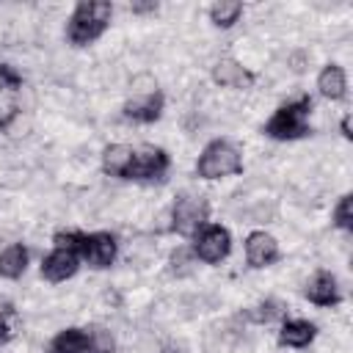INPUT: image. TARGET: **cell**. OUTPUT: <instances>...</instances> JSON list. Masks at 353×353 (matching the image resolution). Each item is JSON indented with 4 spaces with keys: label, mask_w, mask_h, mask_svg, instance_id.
I'll return each mask as SVG.
<instances>
[{
    "label": "cell",
    "mask_w": 353,
    "mask_h": 353,
    "mask_svg": "<svg viewBox=\"0 0 353 353\" xmlns=\"http://www.w3.org/2000/svg\"><path fill=\"white\" fill-rule=\"evenodd\" d=\"M312 97L309 94H301L295 99H287L284 105H279L273 110V116L262 124V132L273 141H301L306 135H312V127H309V116H312Z\"/></svg>",
    "instance_id": "6da1fadb"
},
{
    "label": "cell",
    "mask_w": 353,
    "mask_h": 353,
    "mask_svg": "<svg viewBox=\"0 0 353 353\" xmlns=\"http://www.w3.org/2000/svg\"><path fill=\"white\" fill-rule=\"evenodd\" d=\"M113 17V3L108 0H80L74 11L69 14L66 22V39L74 47H88L94 44L110 25Z\"/></svg>",
    "instance_id": "7a4b0ae2"
},
{
    "label": "cell",
    "mask_w": 353,
    "mask_h": 353,
    "mask_svg": "<svg viewBox=\"0 0 353 353\" xmlns=\"http://www.w3.org/2000/svg\"><path fill=\"white\" fill-rule=\"evenodd\" d=\"M44 353H116V336L99 323H91L85 328L69 325L50 339Z\"/></svg>",
    "instance_id": "3957f363"
},
{
    "label": "cell",
    "mask_w": 353,
    "mask_h": 353,
    "mask_svg": "<svg viewBox=\"0 0 353 353\" xmlns=\"http://www.w3.org/2000/svg\"><path fill=\"white\" fill-rule=\"evenodd\" d=\"M237 174H243V154L232 141L215 138L201 149V154L196 160L199 179L212 182V179H226V176H237Z\"/></svg>",
    "instance_id": "277c9868"
},
{
    "label": "cell",
    "mask_w": 353,
    "mask_h": 353,
    "mask_svg": "<svg viewBox=\"0 0 353 353\" xmlns=\"http://www.w3.org/2000/svg\"><path fill=\"white\" fill-rule=\"evenodd\" d=\"M207 223H210V201L196 193H176L171 204V232L193 240V234Z\"/></svg>",
    "instance_id": "5b68a950"
},
{
    "label": "cell",
    "mask_w": 353,
    "mask_h": 353,
    "mask_svg": "<svg viewBox=\"0 0 353 353\" xmlns=\"http://www.w3.org/2000/svg\"><path fill=\"white\" fill-rule=\"evenodd\" d=\"M190 251L204 265H221L232 254V232L221 223H207L190 240Z\"/></svg>",
    "instance_id": "8992f818"
},
{
    "label": "cell",
    "mask_w": 353,
    "mask_h": 353,
    "mask_svg": "<svg viewBox=\"0 0 353 353\" xmlns=\"http://www.w3.org/2000/svg\"><path fill=\"white\" fill-rule=\"evenodd\" d=\"M168 168H171V157L163 146L141 143V146H135V160H132V168H130L127 179H132V182H163Z\"/></svg>",
    "instance_id": "52a82bcc"
},
{
    "label": "cell",
    "mask_w": 353,
    "mask_h": 353,
    "mask_svg": "<svg viewBox=\"0 0 353 353\" xmlns=\"http://www.w3.org/2000/svg\"><path fill=\"white\" fill-rule=\"evenodd\" d=\"M165 110V97L160 88H152V91H135L124 105H121V116L127 121H135V124H154L160 121Z\"/></svg>",
    "instance_id": "ba28073f"
},
{
    "label": "cell",
    "mask_w": 353,
    "mask_h": 353,
    "mask_svg": "<svg viewBox=\"0 0 353 353\" xmlns=\"http://www.w3.org/2000/svg\"><path fill=\"white\" fill-rule=\"evenodd\" d=\"M116 256H119V240H116V234H110V232H85L80 259L88 268L105 270V268H110L116 262Z\"/></svg>",
    "instance_id": "9c48e42d"
},
{
    "label": "cell",
    "mask_w": 353,
    "mask_h": 353,
    "mask_svg": "<svg viewBox=\"0 0 353 353\" xmlns=\"http://www.w3.org/2000/svg\"><path fill=\"white\" fill-rule=\"evenodd\" d=\"M243 248H245V262H248L251 268H256V270H259V268H270V265H276V262L281 259L279 240H276L270 232H265V229L248 232Z\"/></svg>",
    "instance_id": "30bf717a"
},
{
    "label": "cell",
    "mask_w": 353,
    "mask_h": 353,
    "mask_svg": "<svg viewBox=\"0 0 353 353\" xmlns=\"http://www.w3.org/2000/svg\"><path fill=\"white\" fill-rule=\"evenodd\" d=\"M83 259L74 254V251H66V248H52L50 254H44L41 265H39V273L44 281L50 284H61L66 279H72L77 270H80Z\"/></svg>",
    "instance_id": "8fae6325"
},
{
    "label": "cell",
    "mask_w": 353,
    "mask_h": 353,
    "mask_svg": "<svg viewBox=\"0 0 353 353\" xmlns=\"http://www.w3.org/2000/svg\"><path fill=\"white\" fill-rule=\"evenodd\" d=\"M210 74H212V83H215V85H221V88H234V91H248V88H254V83H256V74H254L248 66H243L240 61H234V58H221V61H215Z\"/></svg>",
    "instance_id": "7c38bea8"
},
{
    "label": "cell",
    "mask_w": 353,
    "mask_h": 353,
    "mask_svg": "<svg viewBox=\"0 0 353 353\" xmlns=\"http://www.w3.org/2000/svg\"><path fill=\"white\" fill-rule=\"evenodd\" d=\"M303 295H306V301H309V303L323 306V309L336 306V303L342 301L339 281H336V276H334L331 270H314V273L309 276L306 287H303Z\"/></svg>",
    "instance_id": "4fadbf2b"
},
{
    "label": "cell",
    "mask_w": 353,
    "mask_h": 353,
    "mask_svg": "<svg viewBox=\"0 0 353 353\" xmlns=\"http://www.w3.org/2000/svg\"><path fill=\"white\" fill-rule=\"evenodd\" d=\"M317 336V325L303 317H284L279 325V345L281 347H309Z\"/></svg>",
    "instance_id": "5bb4252c"
},
{
    "label": "cell",
    "mask_w": 353,
    "mask_h": 353,
    "mask_svg": "<svg viewBox=\"0 0 353 353\" xmlns=\"http://www.w3.org/2000/svg\"><path fill=\"white\" fill-rule=\"evenodd\" d=\"M132 160H135V146H130V143H108L102 149V171L108 176L127 179Z\"/></svg>",
    "instance_id": "9a60e30c"
},
{
    "label": "cell",
    "mask_w": 353,
    "mask_h": 353,
    "mask_svg": "<svg viewBox=\"0 0 353 353\" xmlns=\"http://www.w3.org/2000/svg\"><path fill=\"white\" fill-rule=\"evenodd\" d=\"M28 265H30V251L25 243H11L0 251V279L17 281L25 276Z\"/></svg>",
    "instance_id": "2e32d148"
},
{
    "label": "cell",
    "mask_w": 353,
    "mask_h": 353,
    "mask_svg": "<svg viewBox=\"0 0 353 353\" xmlns=\"http://www.w3.org/2000/svg\"><path fill=\"white\" fill-rule=\"evenodd\" d=\"M317 91L328 102H339L347 94V77L339 63H325L317 74Z\"/></svg>",
    "instance_id": "e0dca14e"
},
{
    "label": "cell",
    "mask_w": 353,
    "mask_h": 353,
    "mask_svg": "<svg viewBox=\"0 0 353 353\" xmlns=\"http://www.w3.org/2000/svg\"><path fill=\"white\" fill-rule=\"evenodd\" d=\"M287 317V303L279 298H265L256 306L245 309V320L256 323V325H268V323H281Z\"/></svg>",
    "instance_id": "ac0fdd59"
},
{
    "label": "cell",
    "mask_w": 353,
    "mask_h": 353,
    "mask_svg": "<svg viewBox=\"0 0 353 353\" xmlns=\"http://www.w3.org/2000/svg\"><path fill=\"white\" fill-rule=\"evenodd\" d=\"M207 14H210V22H212L215 28L229 30V28H234V25L240 22V17H243V3H237V0H215Z\"/></svg>",
    "instance_id": "d6986e66"
},
{
    "label": "cell",
    "mask_w": 353,
    "mask_h": 353,
    "mask_svg": "<svg viewBox=\"0 0 353 353\" xmlns=\"http://www.w3.org/2000/svg\"><path fill=\"white\" fill-rule=\"evenodd\" d=\"M17 94H19V91L8 88V85L0 80V130H8V127H11V121L19 116Z\"/></svg>",
    "instance_id": "ffe728a7"
},
{
    "label": "cell",
    "mask_w": 353,
    "mask_h": 353,
    "mask_svg": "<svg viewBox=\"0 0 353 353\" xmlns=\"http://www.w3.org/2000/svg\"><path fill=\"white\" fill-rule=\"evenodd\" d=\"M331 223H334L339 232H353V196H350V193L339 196V201L334 204Z\"/></svg>",
    "instance_id": "44dd1931"
},
{
    "label": "cell",
    "mask_w": 353,
    "mask_h": 353,
    "mask_svg": "<svg viewBox=\"0 0 353 353\" xmlns=\"http://www.w3.org/2000/svg\"><path fill=\"white\" fill-rule=\"evenodd\" d=\"M168 265H171V273H174V276H188V273H193V268L199 265V259H196V254L190 251V245H179V248L171 254Z\"/></svg>",
    "instance_id": "7402d4cb"
},
{
    "label": "cell",
    "mask_w": 353,
    "mask_h": 353,
    "mask_svg": "<svg viewBox=\"0 0 353 353\" xmlns=\"http://www.w3.org/2000/svg\"><path fill=\"white\" fill-rule=\"evenodd\" d=\"M14 320H17V306L0 295V345L14 339V331H17Z\"/></svg>",
    "instance_id": "603a6c76"
},
{
    "label": "cell",
    "mask_w": 353,
    "mask_h": 353,
    "mask_svg": "<svg viewBox=\"0 0 353 353\" xmlns=\"http://www.w3.org/2000/svg\"><path fill=\"white\" fill-rule=\"evenodd\" d=\"M83 240H85V232H80V229H61V232L52 234V248H66V251H74L80 256Z\"/></svg>",
    "instance_id": "cb8c5ba5"
},
{
    "label": "cell",
    "mask_w": 353,
    "mask_h": 353,
    "mask_svg": "<svg viewBox=\"0 0 353 353\" xmlns=\"http://www.w3.org/2000/svg\"><path fill=\"white\" fill-rule=\"evenodd\" d=\"M130 11H132V14H154V11H157V3H154V0H141V3H130Z\"/></svg>",
    "instance_id": "d4e9b609"
},
{
    "label": "cell",
    "mask_w": 353,
    "mask_h": 353,
    "mask_svg": "<svg viewBox=\"0 0 353 353\" xmlns=\"http://www.w3.org/2000/svg\"><path fill=\"white\" fill-rule=\"evenodd\" d=\"M339 132H342V138H345V141H353V130H350V113H345V116H342V121H339Z\"/></svg>",
    "instance_id": "484cf974"
},
{
    "label": "cell",
    "mask_w": 353,
    "mask_h": 353,
    "mask_svg": "<svg viewBox=\"0 0 353 353\" xmlns=\"http://www.w3.org/2000/svg\"><path fill=\"white\" fill-rule=\"evenodd\" d=\"M306 63H309V58H306L303 52H295V55H292V72H303Z\"/></svg>",
    "instance_id": "4316f807"
}]
</instances>
